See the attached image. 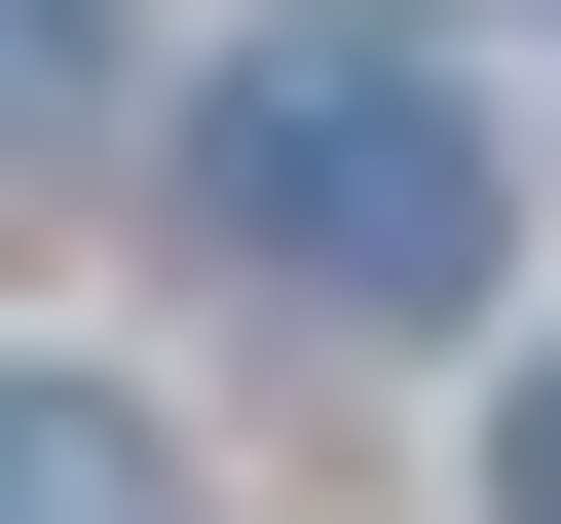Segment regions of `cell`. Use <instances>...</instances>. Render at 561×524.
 I'll return each instance as SVG.
<instances>
[{"label": "cell", "instance_id": "cell-1", "mask_svg": "<svg viewBox=\"0 0 561 524\" xmlns=\"http://www.w3.org/2000/svg\"><path fill=\"white\" fill-rule=\"evenodd\" d=\"M187 225L262 262V300L412 338V300H486V113H449L412 38H262V76L187 113Z\"/></svg>", "mask_w": 561, "mask_h": 524}, {"label": "cell", "instance_id": "cell-2", "mask_svg": "<svg viewBox=\"0 0 561 524\" xmlns=\"http://www.w3.org/2000/svg\"><path fill=\"white\" fill-rule=\"evenodd\" d=\"M0 524H187V449H150L113 375H0Z\"/></svg>", "mask_w": 561, "mask_h": 524}, {"label": "cell", "instance_id": "cell-3", "mask_svg": "<svg viewBox=\"0 0 561 524\" xmlns=\"http://www.w3.org/2000/svg\"><path fill=\"white\" fill-rule=\"evenodd\" d=\"M486 524H561V375H524V412H486Z\"/></svg>", "mask_w": 561, "mask_h": 524}]
</instances>
